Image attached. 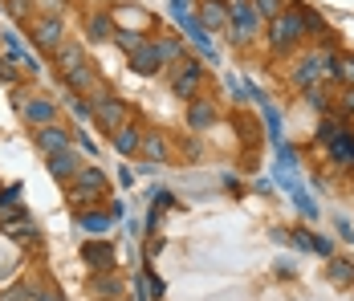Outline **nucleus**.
I'll use <instances>...</instances> for the list:
<instances>
[{"label":"nucleus","instance_id":"72a5a7b5","mask_svg":"<svg viewBox=\"0 0 354 301\" xmlns=\"http://www.w3.org/2000/svg\"><path fill=\"white\" fill-rule=\"evenodd\" d=\"M301 21H306V33H326V21H322L318 12H310V8H306V12H301Z\"/></svg>","mask_w":354,"mask_h":301},{"label":"nucleus","instance_id":"1a4fd4ad","mask_svg":"<svg viewBox=\"0 0 354 301\" xmlns=\"http://www.w3.org/2000/svg\"><path fill=\"white\" fill-rule=\"evenodd\" d=\"M200 62H179V73L171 77V90H176V98H187L192 102V94H196V86H200Z\"/></svg>","mask_w":354,"mask_h":301},{"label":"nucleus","instance_id":"4468645a","mask_svg":"<svg viewBox=\"0 0 354 301\" xmlns=\"http://www.w3.org/2000/svg\"><path fill=\"white\" fill-rule=\"evenodd\" d=\"M82 257H86V265L94 268V273H110V268H114V248L102 244V240H98V244H86Z\"/></svg>","mask_w":354,"mask_h":301},{"label":"nucleus","instance_id":"0eeeda50","mask_svg":"<svg viewBox=\"0 0 354 301\" xmlns=\"http://www.w3.org/2000/svg\"><path fill=\"white\" fill-rule=\"evenodd\" d=\"M33 143L41 155H57V151H66L70 147V131L66 127H57V122H49V127H41L33 131Z\"/></svg>","mask_w":354,"mask_h":301},{"label":"nucleus","instance_id":"c9c22d12","mask_svg":"<svg viewBox=\"0 0 354 301\" xmlns=\"http://www.w3.org/2000/svg\"><path fill=\"white\" fill-rule=\"evenodd\" d=\"M70 110L77 114V118H90V114H94V102H86V98H70Z\"/></svg>","mask_w":354,"mask_h":301},{"label":"nucleus","instance_id":"dca6fc26","mask_svg":"<svg viewBox=\"0 0 354 301\" xmlns=\"http://www.w3.org/2000/svg\"><path fill=\"white\" fill-rule=\"evenodd\" d=\"M326 151H330V159H334L338 167H351V163H354V131H342L330 147H326Z\"/></svg>","mask_w":354,"mask_h":301},{"label":"nucleus","instance_id":"6e6552de","mask_svg":"<svg viewBox=\"0 0 354 301\" xmlns=\"http://www.w3.org/2000/svg\"><path fill=\"white\" fill-rule=\"evenodd\" d=\"M176 21L183 25V33L196 41V49H200L208 62H216V49H212V41H208V29H204V21H200V17H192V12H179Z\"/></svg>","mask_w":354,"mask_h":301},{"label":"nucleus","instance_id":"2f4dec72","mask_svg":"<svg viewBox=\"0 0 354 301\" xmlns=\"http://www.w3.org/2000/svg\"><path fill=\"white\" fill-rule=\"evenodd\" d=\"M306 98H310V106H314V110H330V94H326V90H318V86H310V94H306Z\"/></svg>","mask_w":354,"mask_h":301},{"label":"nucleus","instance_id":"9d476101","mask_svg":"<svg viewBox=\"0 0 354 301\" xmlns=\"http://www.w3.org/2000/svg\"><path fill=\"white\" fill-rule=\"evenodd\" d=\"M82 167H86V163H82V155L70 151V147H66V151H57V155H49V175H53V179H66V183H70Z\"/></svg>","mask_w":354,"mask_h":301},{"label":"nucleus","instance_id":"aec40b11","mask_svg":"<svg viewBox=\"0 0 354 301\" xmlns=\"http://www.w3.org/2000/svg\"><path fill=\"white\" fill-rule=\"evenodd\" d=\"M187 122H192V131H208V127L216 122V106H212V102H192Z\"/></svg>","mask_w":354,"mask_h":301},{"label":"nucleus","instance_id":"423d86ee","mask_svg":"<svg viewBox=\"0 0 354 301\" xmlns=\"http://www.w3.org/2000/svg\"><path fill=\"white\" fill-rule=\"evenodd\" d=\"M326 73H334V57H330V53H310L301 66L293 69V82L310 90V86H314L318 77H326Z\"/></svg>","mask_w":354,"mask_h":301},{"label":"nucleus","instance_id":"e433bc0d","mask_svg":"<svg viewBox=\"0 0 354 301\" xmlns=\"http://www.w3.org/2000/svg\"><path fill=\"white\" fill-rule=\"evenodd\" d=\"M0 82L4 86H17V73H12V62L8 57H0Z\"/></svg>","mask_w":354,"mask_h":301},{"label":"nucleus","instance_id":"a211bd4d","mask_svg":"<svg viewBox=\"0 0 354 301\" xmlns=\"http://www.w3.org/2000/svg\"><path fill=\"white\" fill-rule=\"evenodd\" d=\"M139 155L147 159V163H163V159H167V143H163V134H155V131H147V134H142Z\"/></svg>","mask_w":354,"mask_h":301},{"label":"nucleus","instance_id":"5701e85b","mask_svg":"<svg viewBox=\"0 0 354 301\" xmlns=\"http://www.w3.org/2000/svg\"><path fill=\"white\" fill-rule=\"evenodd\" d=\"M4 232L17 236V240H25V236L33 240V236H37V224H33V216H29V212H17V216H12V220L4 224Z\"/></svg>","mask_w":354,"mask_h":301},{"label":"nucleus","instance_id":"bb28decb","mask_svg":"<svg viewBox=\"0 0 354 301\" xmlns=\"http://www.w3.org/2000/svg\"><path fill=\"white\" fill-rule=\"evenodd\" d=\"M330 281L334 285H354V261H330Z\"/></svg>","mask_w":354,"mask_h":301},{"label":"nucleus","instance_id":"4be33fe9","mask_svg":"<svg viewBox=\"0 0 354 301\" xmlns=\"http://www.w3.org/2000/svg\"><path fill=\"white\" fill-rule=\"evenodd\" d=\"M155 49H159V62H163V66H179V62H187V57H183V45H179L176 37H159Z\"/></svg>","mask_w":354,"mask_h":301},{"label":"nucleus","instance_id":"39448f33","mask_svg":"<svg viewBox=\"0 0 354 301\" xmlns=\"http://www.w3.org/2000/svg\"><path fill=\"white\" fill-rule=\"evenodd\" d=\"M261 29V17H257V8H252V0H236L232 4V41H252Z\"/></svg>","mask_w":354,"mask_h":301},{"label":"nucleus","instance_id":"20e7f679","mask_svg":"<svg viewBox=\"0 0 354 301\" xmlns=\"http://www.w3.org/2000/svg\"><path fill=\"white\" fill-rule=\"evenodd\" d=\"M127 98H114V94H98L94 98V122L98 127H106V131H118V127H127Z\"/></svg>","mask_w":354,"mask_h":301},{"label":"nucleus","instance_id":"c85d7f7f","mask_svg":"<svg viewBox=\"0 0 354 301\" xmlns=\"http://www.w3.org/2000/svg\"><path fill=\"white\" fill-rule=\"evenodd\" d=\"M342 131H351L342 118H326V122H322V131H318V143H322V147H330V143H334Z\"/></svg>","mask_w":354,"mask_h":301},{"label":"nucleus","instance_id":"f704fd0d","mask_svg":"<svg viewBox=\"0 0 354 301\" xmlns=\"http://www.w3.org/2000/svg\"><path fill=\"white\" fill-rule=\"evenodd\" d=\"M4 8H8V12H12L17 21H29V8H33V4H29V0H8Z\"/></svg>","mask_w":354,"mask_h":301},{"label":"nucleus","instance_id":"c756f323","mask_svg":"<svg viewBox=\"0 0 354 301\" xmlns=\"http://www.w3.org/2000/svg\"><path fill=\"white\" fill-rule=\"evenodd\" d=\"M114 45H118L122 53H135V49L142 45V37H139V33H131V29H118V33H114Z\"/></svg>","mask_w":354,"mask_h":301},{"label":"nucleus","instance_id":"f03ea898","mask_svg":"<svg viewBox=\"0 0 354 301\" xmlns=\"http://www.w3.org/2000/svg\"><path fill=\"white\" fill-rule=\"evenodd\" d=\"M102 196H106V175L98 167H82L70 179V203L73 208H86V203L102 200Z\"/></svg>","mask_w":354,"mask_h":301},{"label":"nucleus","instance_id":"7c9ffc66","mask_svg":"<svg viewBox=\"0 0 354 301\" xmlns=\"http://www.w3.org/2000/svg\"><path fill=\"white\" fill-rule=\"evenodd\" d=\"M285 0H252V8H257V17H261V21H265V17H269V21H273V17H281L285 8H281Z\"/></svg>","mask_w":354,"mask_h":301},{"label":"nucleus","instance_id":"393cba45","mask_svg":"<svg viewBox=\"0 0 354 301\" xmlns=\"http://www.w3.org/2000/svg\"><path fill=\"white\" fill-rule=\"evenodd\" d=\"M257 106H261V110H265V127H269V138H273V143H277V147H281V114H277V110H273V106H269V98H265V94H261V90H257Z\"/></svg>","mask_w":354,"mask_h":301},{"label":"nucleus","instance_id":"f3484780","mask_svg":"<svg viewBox=\"0 0 354 301\" xmlns=\"http://www.w3.org/2000/svg\"><path fill=\"white\" fill-rule=\"evenodd\" d=\"M90 293L98 301H114L122 293V281L114 277V273H94V285H90Z\"/></svg>","mask_w":354,"mask_h":301},{"label":"nucleus","instance_id":"6ab92c4d","mask_svg":"<svg viewBox=\"0 0 354 301\" xmlns=\"http://www.w3.org/2000/svg\"><path fill=\"white\" fill-rule=\"evenodd\" d=\"M53 62H57V69H62V73H70V69L86 66V49H82V45H70V41H66V45H62V49L53 53Z\"/></svg>","mask_w":354,"mask_h":301},{"label":"nucleus","instance_id":"a878e982","mask_svg":"<svg viewBox=\"0 0 354 301\" xmlns=\"http://www.w3.org/2000/svg\"><path fill=\"white\" fill-rule=\"evenodd\" d=\"M94 82H98V77H94V69H90V66H77V69H70V73H66V86H70V90H77V94L94 90Z\"/></svg>","mask_w":354,"mask_h":301},{"label":"nucleus","instance_id":"2eb2a0df","mask_svg":"<svg viewBox=\"0 0 354 301\" xmlns=\"http://www.w3.org/2000/svg\"><path fill=\"white\" fill-rule=\"evenodd\" d=\"M228 17H232V8H228L224 0H204V8H200L204 29H224V25H228Z\"/></svg>","mask_w":354,"mask_h":301},{"label":"nucleus","instance_id":"9b49d317","mask_svg":"<svg viewBox=\"0 0 354 301\" xmlns=\"http://www.w3.org/2000/svg\"><path fill=\"white\" fill-rule=\"evenodd\" d=\"M159 66H163V62H159V49H155V41H142L139 49L131 53V69H135V73H142V77L159 73Z\"/></svg>","mask_w":354,"mask_h":301},{"label":"nucleus","instance_id":"ddd939ff","mask_svg":"<svg viewBox=\"0 0 354 301\" xmlns=\"http://www.w3.org/2000/svg\"><path fill=\"white\" fill-rule=\"evenodd\" d=\"M25 122H33V127H49L53 122V114H57V106L49 98H33V102H25Z\"/></svg>","mask_w":354,"mask_h":301},{"label":"nucleus","instance_id":"473e14b6","mask_svg":"<svg viewBox=\"0 0 354 301\" xmlns=\"http://www.w3.org/2000/svg\"><path fill=\"white\" fill-rule=\"evenodd\" d=\"M0 301H37V298H33V285H17V289H8Z\"/></svg>","mask_w":354,"mask_h":301},{"label":"nucleus","instance_id":"f257e3e1","mask_svg":"<svg viewBox=\"0 0 354 301\" xmlns=\"http://www.w3.org/2000/svg\"><path fill=\"white\" fill-rule=\"evenodd\" d=\"M301 37H306L301 12H281V17L269 21V49H273V53H289Z\"/></svg>","mask_w":354,"mask_h":301},{"label":"nucleus","instance_id":"4c0bfd02","mask_svg":"<svg viewBox=\"0 0 354 301\" xmlns=\"http://www.w3.org/2000/svg\"><path fill=\"white\" fill-rule=\"evenodd\" d=\"M77 147H82L86 155H94V159H98V147H94V138H90L86 131H77Z\"/></svg>","mask_w":354,"mask_h":301},{"label":"nucleus","instance_id":"cd10ccee","mask_svg":"<svg viewBox=\"0 0 354 301\" xmlns=\"http://www.w3.org/2000/svg\"><path fill=\"white\" fill-rule=\"evenodd\" d=\"M334 77H338L342 86H354V53H342V57H334Z\"/></svg>","mask_w":354,"mask_h":301},{"label":"nucleus","instance_id":"a19ab883","mask_svg":"<svg viewBox=\"0 0 354 301\" xmlns=\"http://www.w3.org/2000/svg\"><path fill=\"white\" fill-rule=\"evenodd\" d=\"M37 301H66V298H62V293H53V289H45V293H41Z\"/></svg>","mask_w":354,"mask_h":301},{"label":"nucleus","instance_id":"412c9836","mask_svg":"<svg viewBox=\"0 0 354 301\" xmlns=\"http://www.w3.org/2000/svg\"><path fill=\"white\" fill-rule=\"evenodd\" d=\"M110 220H114L110 212H82V216H77V228L90 232V236H102L110 228Z\"/></svg>","mask_w":354,"mask_h":301},{"label":"nucleus","instance_id":"ea45409f","mask_svg":"<svg viewBox=\"0 0 354 301\" xmlns=\"http://www.w3.org/2000/svg\"><path fill=\"white\" fill-rule=\"evenodd\" d=\"M151 196H155V208H167V203H171V192H167V188H155Z\"/></svg>","mask_w":354,"mask_h":301},{"label":"nucleus","instance_id":"f8f14e48","mask_svg":"<svg viewBox=\"0 0 354 301\" xmlns=\"http://www.w3.org/2000/svg\"><path fill=\"white\" fill-rule=\"evenodd\" d=\"M142 127H135V122H127V127H118L114 131V151H122V155H139L142 147Z\"/></svg>","mask_w":354,"mask_h":301},{"label":"nucleus","instance_id":"7ed1b4c3","mask_svg":"<svg viewBox=\"0 0 354 301\" xmlns=\"http://www.w3.org/2000/svg\"><path fill=\"white\" fill-rule=\"evenodd\" d=\"M33 45L41 53H57L66 45V21L57 12H45V17H33Z\"/></svg>","mask_w":354,"mask_h":301},{"label":"nucleus","instance_id":"b1692460","mask_svg":"<svg viewBox=\"0 0 354 301\" xmlns=\"http://www.w3.org/2000/svg\"><path fill=\"white\" fill-rule=\"evenodd\" d=\"M86 33H90V41H106V37H114L118 29H114V21H110L106 12H94V17L86 21Z\"/></svg>","mask_w":354,"mask_h":301},{"label":"nucleus","instance_id":"58836bf2","mask_svg":"<svg viewBox=\"0 0 354 301\" xmlns=\"http://www.w3.org/2000/svg\"><path fill=\"white\" fill-rule=\"evenodd\" d=\"M338 106H342V114H354V86H346V94H342Z\"/></svg>","mask_w":354,"mask_h":301}]
</instances>
